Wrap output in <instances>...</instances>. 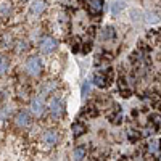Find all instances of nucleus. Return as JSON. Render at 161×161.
<instances>
[{
  "label": "nucleus",
  "instance_id": "a211bd4d",
  "mask_svg": "<svg viewBox=\"0 0 161 161\" xmlns=\"http://www.w3.org/2000/svg\"><path fill=\"white\" fill-rule=\"evenodd\" d=\"M26 50H27V42H24V40L16 42V52L18 53H23V52H26Z\"/></svg>",
  "mask_w": 161,
  "mask_h": 161
},
{
  "label": "nucleus",
  "instance_id": "6ab92c4d",
  "mask_svg": "<svg viewBox=\"0 0 161 161\" xmlns=\"http://www.w3.org/2000/svg\"><path fill=\"white\" fill-rule=\"evenodd\" d=\"M11 42H13V39H11L10 34H5V36L2 37V45H3V47H10Z\"/></svg>",
  "mask_w": 161,
  "mask_h": 161
},
{
  "label": "nucleus",
  "instance_id": "0eeeda50",
  "mask_svg": "<svg viewBox=\"0 0 161 161\" xmlns=\"http://www.w3.org/2000/svg\"><path fill=\"white\" fill-rule=\"evenodd\" d=\"M47 8V3L44 0H34V2L31 3V11L34 13V15H40V13H44Z\"/></svg>",
  "mask_w": 161,
  "mask_h": 161
},
{
  "label": "nucleus",
  "instance_id": "9b49d317",
  "mask_svg": "<svg viewBox=\"0 0 161 161\" xmlns=\"http://www.w3.org/2000/svg\"><path fill=\"white\" fill-rule=\"evenodd\" d=\"M10 68V60L5 55H0V74H5Z\"/></svg>",
  "mask_w": 161,
  "mask_h": 161
},
{
  "label": "nucleus",
  "instance_id": "6e6552de",
  "mask_svg": "<svg viewBox=\"0 0 161 161\" xmlns=\"http://www.w3.org/2000/svg\"><path fill=\"white\" fill-rule=\"evenodd\" d=\"M103 8V0H89V10L92 13H100Z\"/></svg>",
  "mask_w": 161,
  "mask_h": 161
},
{
  "label": "nucleus",
  "instance_id": "f8f14e48",
  "mask_svg": "<svg viewBox=\"0 0 161 161\" xmlns=\"http://www.w3.org/2000/svg\"><path fill=\"white\" fill-rule=\"evenodd\" d=\"M71 129H73V134H74L76 137H79V135H82L84 132H86V126H84L82 122H74Z\"/></svg>",
  "mask_w": 161,
  "mask_h": 161
},
{
  "label": "nucleus",
  "instance_id": "aec40b11",
  "mask_svg": "<svg viewBox=\"0 0 161 161\" xmlns=\"http://www.w3.org/2000/svg\"><path fill=\"white\" fill-rule=\"evenodd\" d=\"M89 92H90V82H86L82 86V97H86Z\"/></svg>",
  "mask_w": 161,
  "mask_h": 161
},
{
  "label": "nucleus",
  "instance_id": "f257e3e1",
  "mask_svg": "<svg viewBox=\"0 0 161 161\" xmlns=\"http://www.w3.org/2000/svg\"><path fill=\"white\" fill-rule=\"evenodd\" d=\"M26 73L32 76V77H37V76H40L42 69H44V66H42V61L39 56H29L26 61Z\"/></svg>",
  "mask_w": 161,
  "mask_h": 161
},
{
  "label": "nucleus",
  "instance_id": "39448f33",
  "mask_svg": "<svg viewBox=\"0 0 161 161\" xmlns=\"http://www.w3.org/2000/svg\"><path fill=\"white\" fill-rule=\"evenodd\" d=\"M42 142L49 147H53V145H56L58 144V134H56L55 131H52V129H49V131H44V134H42Z\"/></svg>",
  "mask_w": 161,
  "mask_h": 161
},
{
  "label": "nucleus",
  "instance_id": "20e7f679",
  "mask_svg": "<svg viewBox=\"0 0 161 161\" xmlns=\"http://www.w3.org/2000/svg\"><path fill=\"white\" fill-rule=\"evenodd\" d=\"M15 124L21 129H26V127L31 126V116L27 111H18L15 116Z\"/></svg>",
  "mask_w": 161,
  "mask_h": 161
},
{
  "label": "nucleus",
  "instance_id": "f03ea898",
  "mask_svg": "<svg viewBox=\"0 0 161 161\" xmlns=\"http://www.w3.org/2000/svg\"><path fill=\"white\" fill-rule=\"evenodd\" d=\"M56 47H58V42H56L53 37H44L40 42V52L45 55H50L53 53V52L56 50Z\"/></svg>",
  "mask_w": 161,
  "mask_h": 161
},
{
  "label": "nucleus",
  "instance_id": "4468645a",
  "mask_svg": "<svg viewBox=\"0 0 161 161\" xmlns=\"http://www.w3.org/2000/svg\"><path fill=\"white\" fill-rule=\"evenodd\" d=\"M73 155H74L76 159H82L84 156L87 155V148H86V147H77V148H74V153Z\"/></svg>",
  "mask_w": 161,
  "mask_h": 161
},
{
  "label": "nucleus",
  "instance_id": "4be33fe9",
  "mask_svg": "<svg viewBox=\"0 0 161 161\" xmlns=\"http://www.w3.org/2000/svg\"><path fill=\"white\" fill-rule=\"evenodd\" d=\"M153 127H147V129L144 131V135H151V134H153Z\"/></svg>",
  "mask_w": 161,
  "mask_h": 161
},
{
  "label": "nucleus",
  "instance_id": "2eb2a0df",
  "mask_svg": "<svg viewBox=\"0 0 161 161\" xmlns=\"http://www.w3.org/2000/svg\"><path fill=\"white\" fill-rule=\"evenodd\" d=\"M148 151H150L151 155H156V153H158V151H159V142L155 140V139L151 140L150 144H148Z\"/></svg>",
  "mask_w": 161,
  "mask_h": 161
},
{
  "label": "nucleus",
  "instance_id": "dca6fc26",
  "mask_svg": "<svg viewBox=\"0 0 161 161\" xmlns=\"http://www.w3.org/2000/svg\"><path fill=\"white\" fill-rule=\"evenodd\" d=\"M10 11H11V5L8 2H2V3H0V13H2L3 16H8V15H10Z\"/></svg>",
  "mask_w": 161,
  "mask_h": 161
},
{
  "label": "nucleus",
  "instance_id": "f3484780",
  "mask_svg": "<svg viewBox=\"0 0 161 161\" xmlns=\"http://www.w3.org/2000/svg\"><path fill=\"white\" fill-rule=\"evenodd\" d=\"M115 34H116V32H115V27H106V29L102 32V37H103V39H113Z\"/></svg>",
  "mask_w": 161,
  "mask_h": 161
},
{
  "label": "nucleus",
  "instance_id": "1a4fd4ad",
  "mask_svg": "<svg viewBox=\"0 0 161 161\" xmlns=\"http://www.w3.org/2000/svg\"><path fill=\"white\" fill-rule=\"evenodd\" d=\"M124 8H126V2H124V0H115L113 5H111V13H113V15H118V13H121Z\"/></svg>",
  "mask_w": 161,
  "mask_h": 161
},
{
  "label": "nucleus",
  "instance_id": "9d476101",
  "mask_svg": "<svg viewBox=\"0 0 161 161\" xmlns=\"http://www.w3.org/2000/svg\"><path fill=\"white\" fill-rule=\"evenodd\" d=\"M56 87H58V84H56V82H53V80H50V82H49V80H47V82L44 84V86H42V95L52 93V92H53Z\"/></svg>",
  "mask_w": 161,
  "mask_h": 161
},
{
  "label": "nucleus",
  "instance_id": "7ed1b4c3",
  "mask_svg": "<svg viewBox=\"0 0 161 161\" xmlns=\"http://www.w3.org/2000/svg\"><path fill=\"white\" fill-rule=\"evenodd\" d=\"M31 113L36 116H40L45 110V103H44V97H34L31 100Z\"/></svg>",
  "mask_w": 161,
  "mask_h": 161
},
{
  "label": "nucleus",
  "instance_id": "412c9836",
  "mask_svg": "<svg viewBox=\"0 0 161 161\" xmlns=\"http://www.w3.org/2000/svg\"><path fill=\"white\" fill-rule=\"evenodd\" d=\"M150 119H153V122H155L156 126H158V124H161V118H159V116H156V115H151V118H150Z\"/></svg>",
  "mask_w": 161,
  "mask_h": 161
},
{
  "label": "nucleus",
  "instance_id": "423d86ee",
  "mask_svg": "<svg viewBox=\"0 0 161 161\" xmlns=\"http://www.w3.org/2000/svg\"><path fill=\"white\" fill-rule=\"evenodd\" d=\"M50 115L55 118V119H58L63 115V103H61L60 98H52L50 102Z\"/></svg>",
  "mask_w": 161,
  "mask_h": 161
},
{
  "label": "nucleus",
  "instance_id": "ddd939ff",
  "mask_svg": "<svg viewBox=\"0 0 161 161\" xmlns=\"http://www.w3.org/2000/svg\"><path fill=\"white\" fill-rule=\"evenodd\" d=\"M93 84H95L97 87H105L106 86V79H105V76H102V74H93Z\"/></svg>",
  "mask_w": 161,
  "mask_h": 161
}]
</instances>
